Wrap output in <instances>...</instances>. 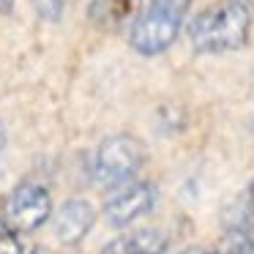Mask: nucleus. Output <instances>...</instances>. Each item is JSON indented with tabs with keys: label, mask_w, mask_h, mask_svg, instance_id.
<instances>
[{
	"label": "nucleus",
	"mask_w": 254,
	"mask_h": 254,
	"mask_svg": "<svg viewBox=\"0 0 254 254\" xmlns=\"http://www.w3.org/2000/svg\"><path fill=\"white\" fill-rule=\"evenodd\" d=\"M28 254H47V252H44V249H30Z\"/></svg>",
	"instance_id": "12"
},
{
	"label": "nucleus",
	"mask_w": 254,
	"mask_h": 254,
	"mask_svg": "<svg viewBox=\"0 0 254 254\" xmlns=\"http://www.w3.org/2000/svg\"><path fill=\"white\" fill-rule=\"evenodd\" d=\"M150 6H159V8H164V11L178 14V17H186L191 0H150Z\"/></svg>",
	"instance_id": "9"
},
{
	"label": "nucleus",
	"mask_w": 254,
	"mask_h": 254,
	"mask_svg": "<svg viewBox=\"0 0 254 254\" xmlns=\"http://www.w3.org/2000/svg\"><path fill=\"white\" fill-rule=\"evenodd\" d=\"M50 216H52V197L39 183L14 186L11 194L6 197V205H3V219L19 235L39 230L44 221H50Z\"/></svg>",
	"instance_id": "4"
},
{
	"label": "nucleus",
	"mask_w": 254,
	"mask_h": 254,
	"mask_svg": "<svg viewBox=\"0 0 254 254\" xmlns=\"http://www.w3.org/2000/svg\"><path fill=\"white\" fill-rule=\"evenodd\" d=\"M181 22H183V17H178V14L164 11L159 6H148L131 22L128 44L145 58L161 55V52H167L175 44L178 33H181Z\"/></svg>",
	"instance_id": "3"
},
{
	"label": "nucleus",
	"mask_w": 254,
	"mask_h": 254,
	"mask_svg": "<svg viewBox=\"0 0 254 254\" xmlns=\"http://www.w3.org/2000/svg\"><path fill=\"white\" fill-rule=\"evenodd\" d=\"M96 224V208L88 202V199H68V202L61 205V210L55 213V238L66 246H74L79 243L85 235L90 232V227Z\"/></svg>",
	"instance_id": "6"
},
{
	"label": "nucleus",
	"mask_w": 254,
	"mask_h": 254,
	"mask_svg": "<svg viewBox=\"0 0 254 254\" xmlns=\"http://www.w3.org/2000/svg\"><path fill=\"white\" fill-rule=\"evenodd\" d=\"M164 252V238L153 230H137L110 241L101 254H161Z\"/></svg>",
	"instance_id": "7"
},
{
	"label": "nucleus",
	"mask_w": 254,
	"mask_h": 254,
	"mask_svg": "<svg viewBox=\"0 0 254 254\" xmlns=\"http://www.w3.org/2000/svg\"><path fill=\"white\" fill-rule=\"evenodd\" d=\"M0 254H25L19 232L6 224V219L0 216Z\"/></svg>",
	"instance_id": "8"
},
{
	"label": "nucleus",
	"mask_w": 254,
	"mask_h": 254,
	"mask_svg": "<svg viewBox=\"0 0 254 254\" xmlns=\"http://www.w3.org/2000/svg\"><path fill=\"white\" fill-rule=\"evenodd\" d=\"M252 36V8L243 0H221L189 22V41L197 52H235Z\"/></svg>",
	"instance_id": "1"
},
{
	"label": "nucleus",
	"mask_w": 254,
	"mask_h": 254,
	"mask_svg": "<svg viewBox=\"0 0 254 254\" xmlns=\"http://www.w3.org/2000/svg\"><path fill=\"white\" fill-rule=\"evenodd\" d=\"M39 6V14L47 19H61V11H63V0H36Z\"/></svg>",
	"instance_id": "10"
},
{
	"label": "nucleus",
	"mask_w": 254,
	"mask_h": 254,
	"mask_svg": "<svg viewBox=\"0 0 254 254\" xmlns=\"http://www.w3.org/2000/svg\"><path fill=\"white\" fill-rule=\"evenodd\" d=\"M148 159V148L139 137L115 134L99 145L93 159V178L101 189H118L131 183V178L142 170Z\"/></svg>",
	"instance_id": "2"
},
{
	"label": "nucleus",
	"mask_w": 254,
	"mask_h": 254,
	"mask_svg": "<svg viewBox=\"0 0 254 254\" xmlns=\"http://www.w3.org/2000/svg\"><path fill=\"white\" fill-rule=\"evenodd\" d=\"M208 254H254V243L249 241L246 232H241V235H238V246H230V249H224V252H208Z\"/></svg>",
	"instance_id": "11"
},
{
	"label": "nucleus",
	"mask_w": 254,
	"mask_h": 254,
	"mask_svg": "<svg viewBox=\"0 0 254 254\" xmlns=\"http://www.w3.org/2000/svg\"><path fill=\"white\" fill-rule=\"evenodd\" d=\"M159 199L153 183L148 181H137V183H126L115 197H110V202L104 205V216L112 227H128L131 221H137L139 216L150 213Z\"/></svg>",
	"instance_id": "5"
}]
</instances>
